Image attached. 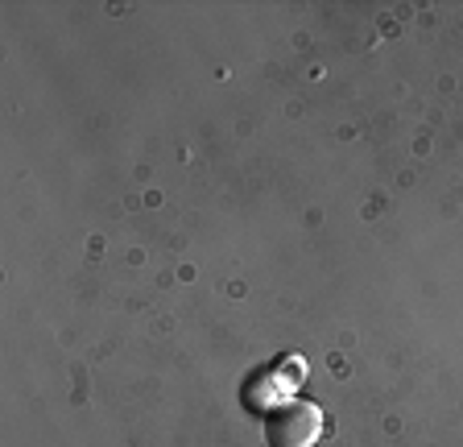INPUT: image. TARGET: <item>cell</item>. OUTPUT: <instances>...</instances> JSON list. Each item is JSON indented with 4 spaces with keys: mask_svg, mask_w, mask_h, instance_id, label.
<instances>
[{
    "mask_svg": "<svg viewBox=\"0 0 463 447\" xmlns=\"http://www.w3.org/2000/svg\"><path fill=\"white\" fill-rule=\"evenodd\" d=\"M265 435L269 447H315L323 435V410L315 402H286L273 410Z\"/></svg>",
    "mask_w": 463,
    "mask_h": 447,
    "instance_id": "1",
    "label": "cell"
}]
</instances>
